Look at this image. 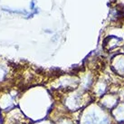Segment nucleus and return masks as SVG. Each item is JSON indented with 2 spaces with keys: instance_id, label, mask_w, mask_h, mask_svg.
Instances as JSON below:
<instances>
[{
  "instance_id": "obj_1",
  "label": "nucleus",
  "mask_w": 124,
  "mask_h": 124,
  "mask_svg": "<svg viewBox=\"0 0 124 124\" xmlns=\"http://www.w3.org/2000/svg\"><path fill=\"white\" fill-rule=\"evenodd\" d=\"M115 119L119 121H124V103L120 104L114 109L113 112Z\"/></svg>"
},
{
  "instance_id": "obj_2",
  "label": "nucleus",
  "mask_w": 124,
  "mask_h": 124,
  "mask_svg": "<svg viewBox=\"0 0 124 124\" xmlns=\"http://www.w3.org/2000/svg\"><path fill=\"white\" fill-rule=\"evenodd\" d=\"M2 10L7 11V12H10V13H17V14H26L25 11H20V10H14V9H7V7H2Z\"/></svg>"
}]
</instances>
